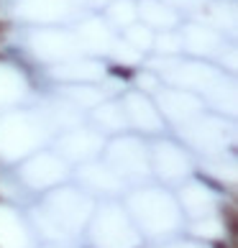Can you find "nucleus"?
<instances>
[{"label":"nucleus","instance_id":"nucleus-3","mask_svg":"<svg viewBox=\"0 0 238 248\" xmlns=\"http://www.w3.org/2000/svg\"><path fill=\"white\" fill-rule=\"evenodd\" d=\"M111 75H115V77H121V79H131L136 72L131 69V67H111Z\"/></svg>","mask_w":238,"mask_h":248},{"label":"nucleus","instance_id":"nucleus-2","mask_svg":"<svg viewBox=\"0 0 238 248\" xmlns=\"http://www.w3.org/2000/svg\"><path fill=\"white\" fill-rule=\"evenodd\" d=\"M197 179L203 182V185H207L213 192H225V185H221V182H215L213 177H207V174H197Z\"/></svg>","mask_w":238,"mask_h":248},{"label":"nucleus","instance_id":"nucleus-5","mask_svg":"<svg viewBox=\"0 0 238 248\" xmlns=\"http://www.w3.org/2000/svg\"><path fill=\"white\" fill-rule=\"evenodd\" d=\"M213 248H228V246H225V243H215Z\"/></svg>","mask_w":238,"mask_h":248},{"label":"nucleus","instance_id":"nucleus-1","mask_svg":"<svg viewBox=\"0 0 238 248\" xmlns=\"http://www.w3.org/2000/svg\"><path fill=\"white\" fill-rule=\"evenodd\" d=\"M223 215H225V225H228V231H231V235H236V210H233V205H223Z\"/></svg>","mask_w":238,"mask_h":248},{"label":"nucleus","instance_id":"nucleus-4","mask_svg":"<svg viewBox=\"0 0 238 248\" xmlns=\"http://www.w3.org/2000/svg\"><path fill=\"white\" fill-rule=\"evenodd\" d=\"M5 29H8V26H5V23H3V21H0V33H3V31H5Z\"/></svg>","mask_w":238,"mask_h":248}]
</instances>
